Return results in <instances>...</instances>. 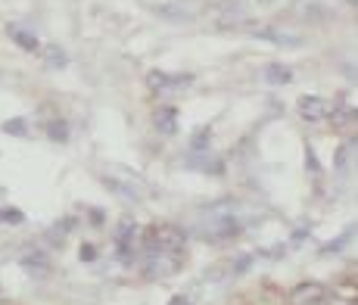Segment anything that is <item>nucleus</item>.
Instances as JSON below:
<instances>
[{
  "label": "nucleus",
  "instance_id": "obj_3",
  "mask_svg": "<svg viewBox=\"0 0 358 305\" xmlns=\"http://www.w3.org/2000/svg\"><path fill=\"white\" fill-rule=\"evenodd\" d=\"M3 131H6V134H19V137L29 134V128H25L22 118H10V122H3Z\"/></svg>",
  "mask_w": 358,
  "mask_h": 305
},
{
  "label": "nucleus",
  "instance_id": "obj_5",
  "mask_svg": "<svg viewBox=\"0 0 358 305\" xmlns=\"http://www.w3.org/2000/svg\"><path fill=\"white\" fill-rule=\"evenodd\" d=\"M16 35V41L22 44V47H31V50H38V38H31V35H22V31H13Z\"/></svg>",
  "mask_w": 358,
  "mask_h": 305
},
{
  "label": "nucleus",
  "instance_id": "obj_1",
  "mask_svg": "<svg viewBox=\"0 0 358 305\" xmlns=\"http://www.w3.org/2000/svg\"><path fill=\"white\" fill-rule=\"evenodd\" d=\"M299 112L306 118H321L324 116V106H321L318 97H302V100H299Z\"/></svg>",
  "mask_w": 358,
  "mask_h": 305
},
{
  "label": "nucleus",
  "instance_id": "obj_6",
  "mask_svg": "<svg viewBox=\"0 0 358 305\" xmlns=\"http://www.w3.org/2000/svg\"><path fill=\"white\" fill-rule=\"evenodd\" d=\"M0 221H13V224H19V221H22V212H16V209L0 212Z\"/></svg>",
  "mask_w": 358,
  "mask_h": 305
},
{
  "label": "nucleus",
  "instance_id": "obj_2",
  "mask_svg": "<svg viewBox=\"0 0 358 305\" xmlns=\"http://www.w3.org/2000/svg\"><path fill=\"white\" fill-rule=\"evenodd\" d=\"M268 81L271 84H290V81H293V72H290L287 65H271V69H268Z\"/></svg>",
  "mask_w": 358,
  "mask_h": 305
},
{
  "label": "nucleus",
  "instance_id": "obj_7",
  "mask_svg": "<svg viewBox=\"0 0 358 305\" xmlns=\"http://www.w3.org/2000/svg\"><path fill=\"white\" fill-rule=\"evenodd\" d=\"M171 305H187V302H184V299H175V302H171Z\"/></svg>",
  "mask_w": 358,
  "mask_h": 305
},
{
  "label": "nucleus",
  "instance_id": "obj_4",
  "mask_svg": "<svg viewBox=\"0 0 358 305\" xmlns=\"http://www.w3.org/2000/svg\"><path fill=\"white\" fill-rule=\"evenodd\" d=\"M159 131H162V134L175 131V112H159Z\"/></svg>",
  "mask_w": 358,
  "mask_h": 305
}]
</instances>
